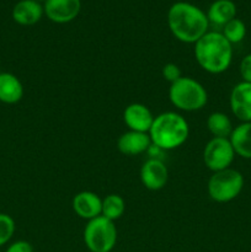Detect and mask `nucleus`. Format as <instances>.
I'll use <instances>...</instances> for the list:
<instances>
[{
    "label": "nucleus",
    "mask_w": 251,
    "mask_h": 252,
    "mask_svg": "<svg viewBox=\"0 0 251 252\" xmlns=\"http://www.w3.org/2000/svg\"><path fill=\"white\" fill-rule=\"evenodd\" d=\"M152 111L143 103H130L123 112V121L129 130L142 133H149L154 122Z\"/></svg>",
    "instance_id": "9b49d317"
},
{
    "label": "nucleus",
    "mask_w": 251,
    "mask_h": 252,
    "mask_svg": "<svg viewBox=\"0 0 251 252\" xmlns=\"http://www.w3.org/2000/svg\"><path fill=\"white\" fill-rule=\"evenodd\" d=\"M189 127L185 117L176 112H164L154 118L149 137L152 144L164 150L179 148L187 140Z\"/></svg>",
    "instance_id": "7ed1b4c3"
},
{
    "label": "nucleus",
    "mask_w": 251,
    "mask_h": 252,
    "mask_svg": "<svg viewBox=\"0 0 251 252\" xmlns=\"http://www.w3.org/2000/svg\"><path fill=\"white\" fill-rule=\"evenodd\" d=\"M239 70H240V75L243 78V81L251 83V53L244 57L240 63Z\"/></svg>",
    "instance_id": "5701e85b"
},
{
    "label": "nucleus",
    "mask_w": 251,
    "mask_h": 252,
    "mask_svg": "<svg viewBox=\"0 0 251 252\" xmlns=\"http://www.w3.org/2000/svg\"><path fill=\"white\" fill-rule=\"evenodd\" d=\"M162 76L166 81H169L170 84L175 83L176 80H179L180 78H182V73L181 69L177 64L175 63H167L162 66Z\"/></svg>",
    "instance_id": "4be33fe9"
},
{
    "label": "nucleus",
    "mask_w": 251,
    "mask_h": 252,
    "mask_svg": "<svg viewBox=\"0 0 251 252\" xmlns=\"http://www.w3.org/2000/svg\"><path fill=\"white\" fill-rule=\"evenodd\" d=\"M126 202L120 194L111 193L102 199V211L101 216L115 221L125 214Z\"/></svg>",
    "instance_id": "6ab92c4d"
},
{
    "label": "nucleus",
    "mask_w": 251,
    "mask_h": 252,
    "mask_svg": "<svg viewBox=\"0 0 251 252\" xmlns=\"http://www.w3.org/2000/svg\"><path fill=\"white\" fill-rule=\"evenodd\" d=\"M167 25L175 38L184 43H196L208 32L207 14L194 4L177 1L167 11Z\"/></svg>",
    "instance_id": "f257e3e1"
},
{
    "label": "nucleus",
    "mask_w": 251,
    "mask_h": 252,
    "mask_svg": "<svg viewBox=\"0 0 251 252\" xmlns=\"http://www.w3.org/2000/svg\"><path fill=\"white\" fill-rule=\"evenodd\" d=\"M206 14L209 25L223 27L236 17V5L233 0H216L212 2Z\"/></svg>",
    "instance_id": "2eb2a0df"
},
{
    "label": "nucleus",
    "mask_w": 251,
    "mask_h": 252,
    "mask_svg": "<svg viewBox=\"0 0 251 252\" xmlns=\"http://www.w3.org/2000/svg\"><path fill=\"white\" fill-rule=\"evenodd\" d=\"M207 128L216 138H229L233 132L230 118L223 112H213L207 118Z\"/></svg>",
    "instance_id": "a211bd4d"
},
{
    "label": "nucleus",
    "mask_w": 251,
    "mask_h": 252,
    "mask_svg": "<svg viewBox=\"0 0 251 252\" xmlns=\"http://www.w3.org/2000/svg\"><path fill=\"white\" fill-rule=\"evenodd\" d=\"M229 140L236 155L251 159V122H243L234 128Z\"/></svg>",
    "instance_id": "f3484780"
},
{
    "label": "nucleus",
    "mask_w": 251,
    "mask_h": 252,
    "mask_svg": "<svg viewBox=\"0 0 251 252\" xmlns=\"http://www.w3.org/2000/svg\"><path fill=\"white\" fill-rule=\"evenodd\" d=\"M43 15V5L37 0H20L12 9V19L21 26L37 24Z\"/></svg>",
    "instance_id": "4468645a"
},
{
    "label": "nucleus",
    "mask_w": 251,
    "mask_h": 252,
    "mask_svg": "<svg viewBox=\"0 0 251 252\" xmlns=\"http://www.w3.org/2000/svg\"><path fill=\"white\" fill-rule=\"evenodd\" d=\"M233 115L241 122H251V83L236 84L229 97Z\"/></svg>",
    "instance_id": "9d476101"
},
{
    "label": "nucleus",
    "mask_w": 251,
    "mask_h": 252,
    "mask_svg": "<svg viewBox=\"0 0 251 252\" xmlns=\"http://www.w3.org/2000/svg\"><path fill=\"white\" fill-rule=\"evenodd\" d=\"M5 252H33V248L29 241L25 240H17L9 245Z\"/></svg>",
    "instance_id": "b1692460"
},
{
    "label": "nucleus",
    "mask_w": 251,
    "mask_h": 252,
    "mask_svg": "<svg viewBox=\"0 0 251 252\" xmlns=\"http://www.w3.org/2000/svg\"><path fill=\"white\" fill-rule=\"evenodd\" d=\"M169 180V171L164 162L159 159H149L142 165L140 181L149 191L164 189Z\"/></svg>",
    "instance_id": "1a4fd4ad"
},
{
    "label": "nucleus",
    "mask_w": 251,
    "mask_h": 252,
    "mask_svg": "<svg viewBox=\"0 0 251 252\" xmlns=\"http://www.w3.org/2000/svg\"><path fill=\"white\" fill-rule=\"evenodd\" d=\"M194 58L209 74H221L231 64L233 44L221 32L208 31L194 43Z\"/></svg>",
    "instance_id": "f03ea898"
},
{
    "label": "nucleus",
    "mask_w": 251,
    "mask_h": 252,
    "mask_svg": "<svg viewBox=\"0 0 251 252\" xmlns=\"http://www.w3.org/2000/svg\"><path fill=\"white\" fill-rule=\"evenodd\" d=\"M37 1H38V2H41L42 0H37ZM44 1H46V0H43V2H44Z\"/></svg>",
    "instance_id": "393cba45"
},
{
    "label": "nucleus",
    "mask_w": 251,
    "mask_h": 252,
    "mask_svg": "<svg viewBox=\"0 0 251 252\" xmlns=\"http://www.w3.org/2000/svg\"><path fill=\"white\" fill-rule=\"evenodd\" d=\"M71 206H73L76 216L85 220H91V219H95L101 216L102 199L94 192L83 191L74 196Z\"/></svg>",
    "instance_id": "f8f14e48"
},
{
    "label": "nucleus",
    "mask_w": 251,
    "mask_h": 252,
    "mask_svg": "<svg viewBox=\"0 0 251 252\" xmlns=\"http://www.w3.org/2000/svg\"><path fill=\"white\" fill-rule=\"evenodd\" d=\"M223 36L230 42L231 44L239 43L243 41L246 36V26L244 21L240 19H233L228 24L223 26Z\"/></svg>",
    "instance_id": "aec40b11"
},
{
    "label": "nucleus",
    "mask_w": 251,
    "mask_h": 252,
    "mask_svg": "<svg viewBox=\"0 0 251 252\" xmlns=\"http://www.w3.org/2000/svg\"><path fill=\"white\" fill-rule=\"evenodd\" d=\"M169 98L179 110L193 112L202 110L207 105L208 94L199 81L189 76H182L170 84Z\"/></svg>",
    "instance_id": "20e7f679"
},
{
    "label": "nucleus",
    "mask_w": 251,
    "mask_h": 252,
    "mask_svg": "<svg viewBox=\"0 0 251 252\" xmlns=\"http://www.w3.org/2000/svg\"><path fill=\"white\" fill-rule=\"evenodd\" d=\"M84 243L91 252H111L117 243L115 223L102 216L89 220L84 229Z\"/></svg>",
    "instance_id": "423d86ee"
},
{
    "label": "nucleus",
    "mask_w": 251,
    "mask_h": 252,
    "mask_svg": "<svg viewBox=\"0 0 251 252\" xmlns=\"http://www.w3.org/2000/svg\"><path fill=\"white\" fill-rule=\"evenodd\" d=\"M15 233V221L10 216L0 213V246L11 240Z\"/></svg>",
    "instance_id": "412c9836"
},
{
    "label": "nucleus",
    "mask_w": 251,
    "mask_h": 252,
    "mask_svg": "<svg viewBox=\"0 0 251 252\" xmlns=\"http://www.w3.org/2000/svg\"><path fill=\"white\" fill-rule=\"evenodd\" d=\"M235 155L229 138L213 137L204 147L203 161L211 171L217 172L229 169Z\"/></svg>",
    "instance_id": "0eeeda50"
},
{
    "label": "nucleus",
    "mask_w": 251,
    "mask_h": 252,
    "mask_svg": "<svg viewBox=\"0 0 251 252\" xmlns=\"http://www.w3.org/2000/svg\"><path fill=\"white\" fill-rule=\"evenodd\" d=\"M152 145V139L149 137V133L134 132V130H128L123 133L117 140V148L122 154L129 155H139L143 154L149 149Z\"/></svg>",
    "instance_id": "ddd939ff"
},
{
    "label": "nucleus",
    "mask_w": 251,
    "mask_h": 252,
    "mask_svg": "<svg viewBox=\"0 0 251 252\" xmlns=\"http://www.w3.org/2000/svg\"><path fill=\"white\" fill-rule=\"evenodd\" d=\"M24 96V86L11 73H0V101L7 105L17 103Z\"/></svg>",
    "instance_id": "dca6fc26"
},
{
    "label": "nucleus",
    "mask_w": 251,
    "mask_h": 252,
    "mask_svg": "<svg viewBox=\"0 0 251 252\" xmlns=\"http://www.w3.org/2000/svg\"><path fill=\"white\" fill-rule=\"evenodd\" d=\"M44 15L56 24H68L78 17L81 10L80 0H46Z\"/></svg>",
    "instance_id": "6e6552de"
},
{
    "label": "nucleus",
    "mask_w": 251,
    "mask_h": 252,
    "mask_svg": "<svg viewBox=\"0 0 251 252\" xmlns=\"http://www.w3.org/2000/svg\"><path fill=\"white\" fill-rule=\"evenodd\" d=\"M244 189V176L235 169L221 170L213 172L208 180L207 189L214 202L228 203L235 199Z\"/></svg>",
    "instance_id": "39448f33"
}]
</instances>
